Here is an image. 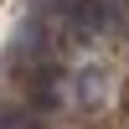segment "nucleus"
<instances>
[{"mask_svg":"<svg viewBox=\"0 0 129 129\" xmlns=\"http://www.w3.org/2000/svg\"><path fill=\"white\" fill-rule=\"evenodd\" d=\"M109 21H114L109 0H78V5L67 10V31L72 36H98V31H109Z\"/></svg>","mask_w":129,"mask_h":129,"instance_id":"f257e3e1","label":"nucleus"},{"mask_svg":"<svg viewBox=\"0 0 129 129\" xmlns=\"http://www.w3.org/2000/svg\"><path fill=\"white\" fill-rule=\"evenodd\" d=\"M0 124H5V119H0Z\"/></svg>","mask_w":129,"mask_h":129,"instance_id":"f03ea898","label":"nucleus"}]
</instances>
